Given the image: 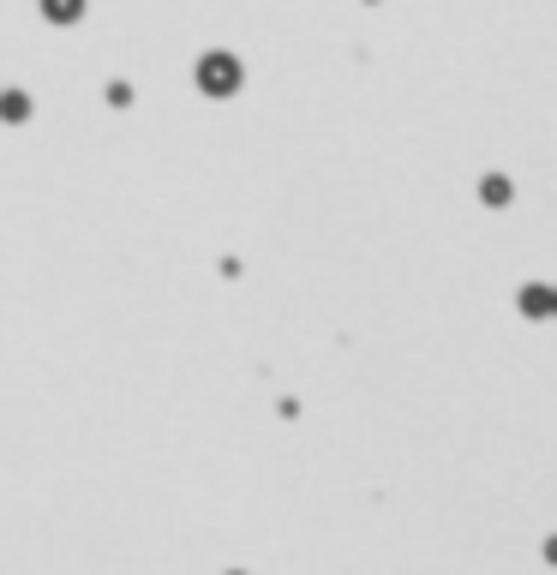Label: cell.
I'll use <instances>...</instances> for the list:
<instances>
[{"mask_svg": "<svg viewBox=\"0 0 557 575\" xmlns=\"http://www.w3.org/2000/svg\"><path fill=\"white\" fill-rule=\"evenodd\" d=\"M234 78H240L234 60H210V66H204V84H216V90H234Z\"/></svg>", "mask_w": 557, "mask_h": 575, "instance_id": "6da1fadb", "label": "cell"}, {"mask_svg": "<svg viewBox=\"0 0 557 575\" xmlns=\"http://www.w3.org/2000/svg\"><path fill=\"white\" fill-rule=\"evenodd\" d=\"M522 312H528V318H540V312H552V288H540V282H528V294H522Z\"/></svg>", "mask_w": 557, "mask_h": 575, "instance_id": "7a4b0ae2", "label": "cell"}, {"mask_svg": "<svg viewBox=\"0 0 557 575\" xmlns=\"http://www.w3.org/2000/svg\"><path fill=\"white\" fill-rule=\"evenodd\" d=\"M480 198H486V204H510V180H504V174H486V180H480Z\"/></svg>", "mask_w": 557, "mask_h": 575, "instance_id": "3957f363", "label": "cell"}, {"mask_svg": "<svg viewBox=\"0 0 557 575\" xmlns=\"http://www.w3.org/2000/svg\"><path fill=\"white\" fill-rule=\"evenodd\" d=\"M552 312H557V288H552Z\"/></svg>", "mask_w": 557, "mask_h": 575, "instance_id": "277c9868", "label": "cell"}]
</instances>
